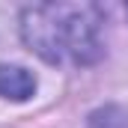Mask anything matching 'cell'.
Returning a JSON list of instances; mask_svg holds the SVG:
<instances>
[{
	"instance_id": "1",
	"label": "cell",
	"mask_w": 128,
	"mask_h": 128,
	"mask_svg": "<svg viewBox=\"0 0 128 128\" xmlns=\"http://www.w3.org/2000/svg\"><path fill=\"white\" fill-rule=\"evenodd\" d=\"M104 15L92 3H39L21 15V36L45 63L90 66L101 60Z\"/></svg>"
},
{
	"instance_id": "2",
	"label": "cell",
	"mask_w": 128,
	"mask_h": 128,
	"mask_svg": "<svg viewBox=\"0 0 128 128\" xmlns=\"http://www.w3.org/2000/svg\"><path fill=\"white\" fill-rule=\"evenodd\" d=\"M36 92V78L24 66H0V96L12 101H27Z\"/></svg>"
}]
</instances>
